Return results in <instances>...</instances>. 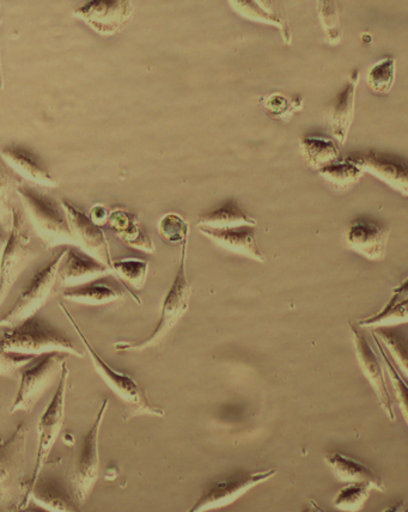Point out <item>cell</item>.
Returning <instances> with one entry per match:
<instances>
[{
  "instance_id": "cell-26",
  "label": "cell",
  "mask_w": 408,
  "mask_h": 512,
  "mask_svg": "<svg viewBox=\"0 0 408 512\" xmlns=\"http://www.w3.org/2000/svg\"><path fill=\"white\" fill-rule=\"evenodd\" d=\"M113 272L118 282L123 285L127 294L138 304H142L137 295L142 290L149 274V262L138 258H125L113 261Z\"/></svg>"
},
{
  "instance_id": "cell-6",
  "label": "cell",
  "mask_w": 408,
  "mask_h": 512,
  "mask_svg": "<svg viewBox=\"0 0 408 512\" xmlns=\"http://www.w3.org/2000/svg\"><path fill=\"white\" fill-rule=\"evenodd\" d=\"M69 356L64 352L44 353L26 365L20 371V386L10 413H32L42 396L62 376L64 364Z\"/></svg>"
},
{
  "instance_id": "cell-12",
  "label": "cell",
  "mask_w": 408,
  "mask_h": 512,
  "mask_svg": "<svg viewBox=\"0 0 408 512\" xmlns=\"http://www.w3.org/2000/svg\"><path fill=\"white\" fill-rule=\"evenodd\" d=\"M350 332L359 367L373 387L383 412L391 422H395L397 414H395L392 396L389 393L387 371L380 353L374 350L363 328L359 327L357 323L350 322Z\"/></svg>"
},
{
  "instance_id": "cell-41",
  "label": "cell",
  "mask_w": 408,
  "mask_h": 512,
  "mask_svg": "<svg viewBox=\"0 0 408 512\" xmlns=\"http://www.w3.org/2000/svg\"><path fill=\"white\" fill-rule=\"evenodd\" d=\"M301 512H327L315 499H309Z\"/></svg>"
},
{
  "instance_id": "cell-11",
  "label": "cell",
  "mask_w": 408,
  "mask_h": 512,
  "mask_svg": "<svg viewBox=\"0 0 408 512\" xmlns=\"http://www.w3.org/2000/svg\"><path fill=\"white\" fill-rule=\"evenodd\" d=\"M276 474L277 469L271 468L266 471L235 474L233 477L217 480L207 487L197 502L186 512H206L228 507L253 487L265 483Z\"/></svg>"
},
{
  "instance_id": "cell-43",
  "label": "cell",
  "mask_w": 408,
  "mask_h": 512,
  "mask_svg": "<svg viewBox=\"0 0 408 512\" xmlns=\"http://www.w3.org/2000/svg\"><path fill=\"white\" fill-rule=\"evenodd\" d=\"M405 510V503L404 502H398L391 505V507H388L386 509H383L381 512H403Z\"/></svg>"
},
{
  "instance_id": "cell-17",
  "label": "cell",
  "mask_w": 408,
  "mask_h": 512,
  "mask_svg": "<svg viewBox=\"0 0 408 512\" xmlns=\"http://www.w3.org/2000/svg\"><path fill=\"white\" fill-rule=\"evenodd\" d=\"M345 239L351 251L365 259L382 261L386 258L389 230L371 219H355L347 229Z\"/></svg>"
},
{
  "instance_id": "cell-42",
  "label": "cell",
  "mask_w": 408,
  "mask_h": 512,
  "mask_svg": "<svg viewBox=\"0 0 408 512\" xmlns=\"http://www.w3.org/2000/svg\"><path fill=\"white\" fill-rule=\"evenodd\" d=\"M11 512H51L50 510H47L45 508L40 507V505L36 504L34 507H30L28 505L27 508L24 509H14Z\"/></svg>"
},
{
  "instance_id": "cell-34",
  "label": "cell",
  "mask_w": 408,
  "mask_h": 512,
  "mask_svg": "<svg viewBox=\"0 0 408 512\" xmlns=\"http://www.w3.org/2000/svg\"><path fill=\"white\" fill-rule=\"evenodd\" d=\"M373 489L368 483H349L337 492L333 498L334 508L345 512H357L363 508Z\"/></svg>"
},
{
  "instance_id": "cell-9",
  "label": "cell",
  "mask_w": 408,
  "mask_h": 512,
  "mask_svg": "<svg viewBox=\"0 0 408 512\" xmlns=\"http://www.w3.org/2000/svg\"><path fill=\"white\" fill-rule=\"evenodd\" d=\"M35 252L28 235L26 221L20 211L11 210V229L4 243L2 271H0V302H5L18 278L26 270Z\"/></svg>"
},
{
  "instance_id": "cell-25",
  "label": "cell",
  "mask_w": 408,
  "mask_h": 512,
  "mask_svg": "<svg viewBox=\"0 0 408 512\" xmlns=\"http://www.w3.org/2000/svg\"><path fill=\"white\" fill-rule=\"evenodd\" d=\"M231 8L242 17L247 18L249 21L269 24L279 29L282 38L286 45L291 44V34L288 22L280 15L273 6L267 5L269 3L263 2H248V0H236L230 2Z\"/></svg>"
},
{
  "instance_id": "cell-16",
  "label": "cell",
  "mask_w": 408,
  "mask_h": 512,
  "mask_svg": "<svg viewBox=\"0 0 408 512\" xmlns=\"http://www.w3.org/2000/svg\"><path fill=\"white\" fill-rule=\"evenodd\" d=\"M347 160L355 163L365 173L374 175L395 192L408 197V163L375 151L352 155Z\"/></svg>"
},
{
  "instance_id": "cell-29",
  "label": "cell",
  "mask_w": 408,
  "mask_h": 512,
  "mask_svg": "<svg viewBox=\"0 0 408 512\" xmlns=\"http://www.w3.org/2000/svg\"><path fill=\"white\" fill-rule=\"evenodd\" d=\"M408 322V298L397 302H387L380 312L357 322L361 328H383L404 325Z\"/></svg>"
},
{
  "instance_id": "cell-27",
  "label": "cell",
  "mask_w": 408,
  "mask_h": 512,
  "mask_svg": "<svg viewBox=\"0 0 408 512\" xmlns=\"http://www.w3.org/2000/svg\"><path fill=\"white\" fill-rule=\"evenodd\" d=\"M301 150L307 166L320 170L340 161L339 149L332 139L306 136L301 140Z\"/></svg>"
},
{
  "instance_id": "cell-24",
  "label": "cell",
  "mask_w": 408,
  "mask_h": 512,
  "mask_svg": "<svg viewBox=\"0 0 408 512\" xmlns=\"http://www.w3.org/2000/svg\"><path fill=\"white\" fill-rule=\"evenodd\" d=\"M241 225L257 227L258 222L257 219L243 211L234 199H229L216 209L203 213L199 216L197 222L198 228L212 229L235 228L241 227Z\"/></svg>"
},
{
  "instance_id": "cell-23",
  "label": "cell",
  "mask_w": 408,
  "mask_h": 512,
  "mask_svg": "<svg viewBox=\"0 0 408 512\" xmlns=\"http://www.w3.org/2000/svg\"><path fill=\"white\" fill-rule=\"evenodd\" d=\"M4 161L16 170L24 178L45 187H57L58 182L53 178L50 172L42 166L30 152L9 146L2 150Z\"/></svg>"
},
{
  "instance_id": "cell-19",
  "label": "cell",
  "mask_w": 408,
  "mask_h": 512,
  "mask_svg": "<svg viewBox=\"0 0 408 512\" xmlns=\"http://www.w3.org/2000/svg\"><path fill=\"white\" fill-rule=\"evenodd\" d=\"M359 78H361V73H359L358 70L353 71L350 81L347 82L343 91L338 95L336 102H334L331 119L332 133L340 145L346 143L353 119H355L356 94Z\"/></svg>"
},
{
  "instance_id": "cell-3",
  "label": "cell",
  "mask_w": 408,
  "mask_h": 512,
  "mask_svg": "<svg viewBox=\"0 0 408 512\" xmlns=\"http://www.w3.org/2000/svg\"><path fill=\"white\" fill-rule=\"evenodd\" d=\"M2 350L40 356L50 352H64L70 356L84 357V352L60 329L39 315L16 327L3 328Z\"/></svg>"
},
{
  "instance_id": "cell-39",
  "label": "cell",
  "mask_w": 408,
  "mask_h": 512,
  "mask_svg": "<svg viewBox=\"0 0 408 512\" xmlns=\"http://www.w3.org/2000/svg\"><path fill=\"white\" fill-rule=\"evenodd\" d=\"M109 216H111V212H108L105 206L103 205H95L91 207L89 212V217L93 219L97 225L102 227L103 224L108 223Z\"/></svg>"
},
{
  "instance_id": "cell-10",
  "label": "cell",
  "mask_w": 408,
  "mask_h": 512,
  "mask_svg": "<svg viewBox=\"0 0 408 512\" xmlns=\"http://www.w3.org/2000/svg\"><path fill=\"white\" fill-rule=\"evenodd\" d=\"M109 407V400L102 401L93 425L83 438L75 472L71 475L70 490L79 505L87 501L100 474V434Z\"/></svg>"
},
{
  "instance_id": "cell-37",
  "label": "cell",
  "mask_w": 408,
  "mask_h": 512,
  "mask_svg": "<svg viewBox=\"0 0 408 512\" xmlns=\"http://www.w3.org/2000/svg\"><path fill=\"white\" fill-rule=\"evenodd\" d=\"M264 106L272 118L285 120L292 117L296 112L301 111L303 101L301 99L289 100L288 97L276 93L266 97Z\"/></svg>"
},
{
  "instance_id": "cell-7",
  "label": "cell",
  "mask_w": 408,
  "mask_h": 512,
  "mask_svg": "<svg viewBox=\"0 0 408 512\" xmlns=\"http://www.w3.org/2000/svg\"><path fill=\"white\" fill-rule=\"evenodd\" d=\"M65 253L66 248L34 274L12 307L3 315V319L0 321L2 328L21 325L24 321L34 318L45 307L58 282L59 266Z\"/></svg>"
},
{
  "instance_id": "cell-4",
  "label": "cell",
  "mask_w": 408,
  "mask_h": 512,
  "mask_svg": "<svg viewBox=\"0 0 408 512\" xmlns=\"http://www.w3.org/2000/svg\"><path fill=\"white\" fill-rule=\"evenodd\" d=\"M24 209L30 222L47 248L77 246L68 215L62 203L28 186H17Z\"/></svg>"
},
{
  "instance_id": "cell-38",
  "label": "cell",
  "mask_w": 408,
  "mask_h": 512,
  "mask_svg": "<svg viewBox=\"0 0 408 512\" xmlns=\"http://www.w3.org/2000/svg\"><path fill=\"white\" fill-rule=\"evenodd\" d=\"M35 357V355H29V353L2 350V355H0V373L3 376L9 377L20 373Z\"/></svg>"
},
{
  "instance_id": "cell-40",
  "label": "cell",
  "mask_w": 408,
  "mask_h": 512,
  "mask_svg": "<svg viewBox=\"0 0 408 512\" xmlns=\"http://www.w3.org/2000/svg\"><path fill=\"white\" fill-rule=\"evenodd\" d=\"M408 298V277L401 282L397 288H394L392 297L389 302H397Z\"/></svg>"
},
{
  "instance_id": "cell-2",
  "label": "cell",
  "mask_w": 408,
  "mask_h": 512,
  "mask_svg": "<svg viewBox=\"0 0 408 512\" xmlns=\"http://www.w3.org/2000/svg\"><path fill=\"white\" fill-rule=\"evenodd\" d=\"M59 304L66 318H68L73 328H75L78 338L81 339L85 349H87L95 370L102 377V380L107 383V386L113 390L114 394H117L119 399L126 405L127 410L124 419L130 420L138 416L160 418L166 416V412H164L163 408L152 404L145 390L139 386V383L133 379L132 376L115 370L100 356V353L97 352L93 344L90 343L87 335L84 334L83 329L79 327L76 319L73 318L70 310L65 307L64 303L60 302Z\"/></svg>"
},
{
  "instance_id": "cell-15",
  "label": "cell",
  "mask_w": 408,
  "mask_h": 512,
  "mask_svg": "<svg viewBox=\"0 0 408 512\" xmlns=\"http://www.w3.org/2000/svg\"><path fill=\"white\" fill-rule=\"evenodd\" d=\"M114 272L93 255L84 252L79 247L66 248V253L60 262L58 280L64 289L93 282Z\"/></svg>"
},
{
  "instance_id": "cell-35",
  "label": "cell",
  "mask_w": 408,
  "mask_h": 512,
  "mask_svg": "<svg viewBox=\"0 0 408 512\" xmlns=\"http://www.w3.org/2000/svg\"><path fill=\"white\" fill-rule=\"evenodd\" d=\"M158 234L173 245H182L190 236V224L178 213H167L158 223Z\"/></svg>"
},
{
  "instance_id": "cell-32",
  "label": "cell",
  "mask_w": 408,
  "mask_h": 512,
  "mask_svg": "<svg viewBox=\"0 0 408 512\" xmlns=\"http://www.w3.org/2000/svg\"><path fill=\"white\" fill-rule=\"evenodd\" d=\"M373 339L375 341L377 351L380 353L383 364H385L389 381H391L394 394L397 396L400 411L403 413V416L408 424V384L406 383L404 376L401 375L397 365H395L393 362L391 356L388 355L385 346H383L381 341L377 339L374 334Z\"/></svg>"
},
{
  "instance_id": "cell-44",
  "label": "cell",
  "mask_w": 408,
  "mask_h": 512,
  "mask_svg": "<svg viewBox=\"0 0 408 512\" xmlns=\"http://www.w3.org/2000/svg\"><path fill=\"white\" fill-rule=\"evenodd\" d=\"M403 512H408V507H407V508H405V510H404Z\"/></svg>"
},
{
  "instance_id": "cell-21",
  "label": "cell",
  "mask_w": 408,
  "mask_h": 512,
  "mask_svg": "<svg viewBox=\"0 0 408 512\" xmlns=\"http://www.w3.org/2000/svg\"><path fill=\"white\" fill-rule=\"evenodd\" d=\"M108 225L126 246L148 254L155 253L154 241L132 213L123 209L114 210L109 216Z\"/></svg>"
},
{
  "instance_id": "cell-28",
  "label": "cell",
  "mask_w": 408,
  "mask_h": 512,
  "mask_svg": "<svg viewBox=\"0 0 408 512\" xmlns=\"http://www.w3.org/2000/svg\"><path fill=\"white\" fill-rule=\"evenodd\" d=\"M35 504L51 512H82L76 499L69 496L53 481L39 480L33 492Z\"/></svg>"
},
{
  "instance_id": "cell-8",
  "label": "cell",
  "mask_w": 408,
  "mask_h": 512,
  "mask_svg": "<svg viewBox=\"0 0 408 512\" xmlns=\"http://www.w3.org/2000/svg\"><path fill=\"white\" fill-rule=\"evenodd\" d=\"M28 426L20 423L12 435L0 447V499L3 505L15 508V499L26 496L27 483H24L26 469ZM22 502V501H21Z\"/></svg>"
},
{
  "instance_id": "cell-18",
  "label": "cell",
  "mask_w": 408,
  "mask_h": 512,
  "mask_svg": "<svg viewBox=\"0 0 408 512\" xmlns=\"http://www.w3.org/2000/svg\"><path fill=\"white\" fill-rule=\"evenodd\" d=\"M198 229L207 239L216 243L225 251L246 256V258L258 262L266 261L264 253L260 251L258 246L257 237H255V227H252V225L224 229L204 227Z\"/></svg>"
},
{
  "instance_id": "cell-22",
  "label": "cell",
  "mask_w": 408,
  "mask_h": 512,
  "mask_svg": "<svg viewBox=\"0 0 408 512\" xmlns=\"http://www.w3.org/2000/svg\"><path fill=\"white\" fill-rule=\"evenodd\" d=\"M325 461L340 480L347 483H368L377 491H387L385 481L380 475L361 461L341 453L327 454Z\"/></svg>"
},
{
  "instance_id": "cell-14",
  "label": "cell",
  "mask_w": 408,
  "mask_h": 512,
  "mask_svg": "<svg viewBox=\"0 0 408 512\" xmlns=\"http://www.w3.org/2000/svg\"><path fill=\"white\" fill-rule=\"evenodd\" d=\"M66 215H68L71 225L72 233L75 235L77 247L83 249L94 258L103 262L113 271V258L111 247L105 231L102 230L100 225L93 222V219L66 199L60 200Z\"/></svg>"
},
{
  "instance_id": "cell-33",
  "label": "cell",
  "mask_w": 408,
  "mask_h": 512,
  "mask_svg": "<svg viewBox=\"0 0 408 512\" xmlns=\"http://www.w3.org/2000/svg\"><path fill=\"white\" fill-rule=\"evenodd\" d=\"M395 77H397L395 59L383 58L371 66L367 77L368 87L374 94L387 95L394 87Z\"/></svg>"
},
{
  "instance_id": "cell-1",
  "label": "cell",
  "mask_w": 408,
  "mask_h": 512,
  "mask_svg": "<svg viewBox=\"0 0 408 512\" xmlns=\"http://www.w3.org/2000/svg\"><path fill=\"white\" fill-rule=\"evenodd\" d=\"M188 241L181 245V256L178 271L172 285L167 291L162 303L160 319H158L154 331L148 337L133 340L119 341L114 344L115 351L118 352H142L152 349L162 343L168 337V334L178 326V323L184 319V316L190 310L191 298L193 294L192 285L187 277L186 260H187Z\"/></svg>"
},
{
  "instance_id": "cell-30",
  "label": "cell",
  "mask_w": 408,
  "mask_h": 512,
  "mask_svg": "<svg viewBox=\"0 0 408 512\" xmlns=\"http://www.w3.org/2000/svg\"><path fill=\"white\" fill-rule=\"evenodd\" d=\"M397 367L408 377V340L395 327L373 329Z\"/></svg>"
},
{
  "instance_id": "cell-13",
  "label": "cell",
  "mask_w": 408,
  "mask_h": 512,
  "mask_svg": "<svg viewBox=\"0 0 408 512\" xmlns=\"http://www.w3.org/2000/svg\"><path fill=\"white\" fill-rule=\"evenodd\" d=\"M75 15L102 36L123 30L132 17V3L126 0H94L75 10Z\"/></svg>"
},
{
  "instance_id": "cell-5",
  "label": "cell",
  "mask_w": 408,
  "mask_h": 512,
  "mask_svg": "<svg viewBox=\"0 0 408 512\" xmlns=\"http://www.w3.org/2000/svg\"><path fill=\"white\" fill-rule=\"evenodd\" d=\"M69 377L70 370L68 363H65L56 392H54L51 401L48 402L45 411L42 412L39 419V443L32 478L28 481L26 496H24L22 502L16 509L27 508L30 501H32L35 487L41 479V474L44 472L46 463L48 459H50L52 450L54 446H56L60 434H62L65 423L66 395H68Z\"/></svg>"
},
{
  "instance_id": "cell-20",
  "label": "cell",
  "mask_w": 408,
  "mask_h": 512,
  "mask_svg": "<svg viewBox=\"0 0 408 512\" xmlns=\"http://www.w3.org/2000/svg\"><path fill=\"white\" fill-rule=\"evenodd\" d=\"M65 300L84 304V306L99 307L123 300L125 292L123 286H117L107 282L105 277L93 280L87 284L64 289L62 292Z\"/></svg>"
},
{
  "instance_id": "cell-31",
  "label": "cell",
  "mask_w": 408,
  "mask_h": 512,
  "mask_svg": "<svg viewBox=\"0 0 408 512\" xmlns=\"http://www.w3.org/2000/svg\"><path fill=\"white\" fill-rule=\"evenodd\" d=\"M319 173L322 178L330 182L337 190H349V188L356 185L365 174L363 169L347 160V158L321 169Z\"/></svg>"
},
{
  "instance_id": "cell-36",
  "label": "cell",
  "mask_w": 408,
  "mask_h": 512,
  "mask_svg": "<svg viewBox=\"0 0 408 512\" xmlns=\"http://www.w3.org/2000/svg\"><path fill=\"white\" fill-rule=\"evenodd\" d=\"M318 14L326 39L330 45H338L341 40V22L339 6L336 2H318Z\"/></svg>"
}]
</instances>
